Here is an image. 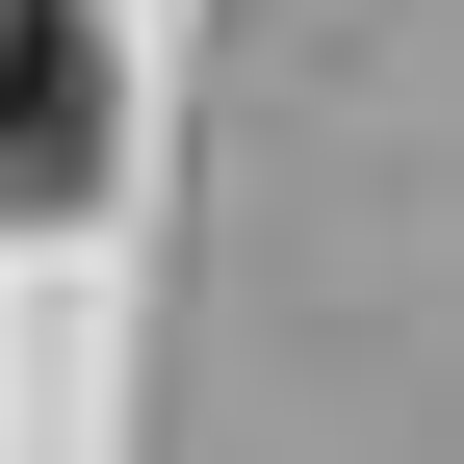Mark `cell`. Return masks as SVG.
Here are the masks:
<instances>
[{
	"mask_svg": "<svg viewBox=\"0 0 464 464\" xmlns=\"http://www.w3.org/2000/svg\"><path fill=\"white\" fill-rule=\"evenodd\" d=\"M78 181H103V26L0 0V207H78Z\"/></svg>",
	"mask_w": 464,
	"mask_h": 464,
	"instance_id": "1",
	"label": "cell"
}]
</instances>
